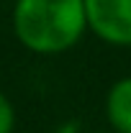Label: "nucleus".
<instances>
[{
	"instance_id": "nucleus-2",
	"label": "nucleus",
	"mask_w": 131,
	"mask_h": 133,
	"mask_svg": "<svg viewBox=\"0 0 131 133\" xmlns=\"http://www.w3.org/2000/svg\"><path fill=\"white\" fill-rule=\"evenodd\" d=\"M87 31L116 49L131 46V0H85Z\"/></svg>"
},
{
	"instance_id": "nucleus-5",
	"label": "nucleus",
	"mask_w": 131,
	"mask_h": 133,
	"mask_svg": "<svg viewBox=\"0 0 131 133\" xmlns=\"http://www.w3.org/2000/svg\"><path fill=\"white\" fill-rule=\"evenodd\" d=\"M95 133H108V131H95Z\"/></svg>"
},
{
	"instance_id": "nucleus-1",
	"label": "nucleus",
	"mask_w": 131,
	"mask_h": 133,
	"mask_svg": "<svg viewBox=\"0 0 131 133\" xmlns=\"http://www.w3.org/2000/svg\"><path fill=\"white\" fill-rule=\"evenodd\" d=\"M18 44L39 56H59L87 33L85 0H16L10 13Z\"/></svg>"
},
{
	"instance_id": "nucleus-4",
	"label": "nucleus",
	"mask_w": 131,
	"mask_h": 133,
	"mask_svg": "<svg viewBox=\"0 0 131 133\" xmlns=\"http://www.w3.org/2000/svg\"><path fill=\"white\" fill-rule=\"evenodd\" d=\"M16 131V108L10 97L0 90V133H13Z\"/></svg>"
},
{
	"instance_id": "nucleus-3",
	"label": "nucleus",
	"mask_w": 131,
	"mask_h": 133,
	"mask_svg": "<svg viewBox=\"0 0 131 133\" xmlns=\"http://www.w3.org/2000/svg\"><path fill=\"white\" fill-rule=\"evenodd\" d=\"M103 110L113 133H131V74L118 77L108 87Z\"/></svg>"
}]
</instances>
